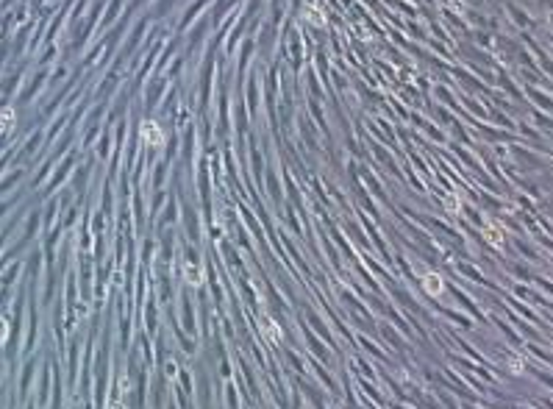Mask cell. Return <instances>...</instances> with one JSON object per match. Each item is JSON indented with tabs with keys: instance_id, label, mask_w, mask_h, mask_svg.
Here are the masks:
<instances>
[{
	"instance_id": "cell-1",
	"label": "cell",
	"mask_w": 553,
	"mask_h": 409,
	"mask_svg": "<svg viewBox=\"0 0 553 409\" xmlns=\"http://www.w3.org/2000/svg\"><path fill=\"white\" fill-rule=\"evenodd\" d=\"M259 331H262V337H267L270 343H281V326H278L270 315L259 317Z\"/></svg>"
},
{
	"instance_id": "cell-2",
	"label": "cell",
	"mask_w": 553,
	"mask_h": 409,
	"mask_svg": "<svg viewBox=\"0 0 553 409\" xmlns=\"http://www.w3.org/2000/svg\"><path fill=\"white\" fill-rule=\"evenodd\" d=\"M422 290L436 298V295H442V290H445V281H442V276H436V273H426V276H422Z\"/></svg>"
},
{
	"instance_id": "cell-3",
	"label": "cell",
	"mask_w": 553,
	"mask_h": 409,
	"mask_svg": "<svg viewBox=\"0 0 553 409\" xmlns=\"http://www.w3.org/2000/svg\"><path fill=\"white\" fill-rule=\"evenodd\" d=\"M142 136H145V142H148V145H153V148H159L161 142H164V139H161V128L156 126L153 120L142 122Z\"/></svg>"
},
{
	"instance_id": "cell-4",
	"label": "cell",
	"mask_w": 553,
	"mask_h": 409,
	"mask_svg": "<svg viewBox=\"0 0 553 409\" xmlns=\"http://www.w3.org/2000/svg\"><path fill=\"white\" fill-rule=\"evenodd\" d=\"M183 278H187V284H192V287H200L206 276H203L200 268H187V270H183Z\"/></svg>"
},
{
	"instance_id": "cell-5",
	"label": "cell",
	"mask_w": 553,
	"mask_h": 409,
	"mask_svg": "<svg viewBox=\"0 0 553 409\" xmlns=\"http://www.w3.org/2000/svg\"><path fill=\"white\" fill-rule=\"evenodd\" d=\"M306 20H311V23H323V14L314 9H306Z\"/></svg>"
},
{
	"instance_id": "cell-6",
	"label": "cell",
	"mask_w": 553,
	"mask_h": 409,
	"mask_svg": "<svg viewBox=\"0 0 553 409\" xmlns=\"http://www.w3.org/2000/svg\"><path fill=\"white\" fill-rule=\"evenodd\" d=\"M445 209H448V212H459V198H448Z\"/></svg>"
},
{
	"instance_id": "cell-7",
	"label": "cell",
	"mask_w": 553,
	"mask_h": 409,
	"mask_svg": "<svg viewBox=\"0 0 553 409\" xmlns=\"http://www.w3.org/2000/svg\"><path fill=\"white\" fill-rule=\"evenodd\" d=\"M6 334H9V326H6V320H0V343L6 340Z\"/></svg>"
}]
</instances>
